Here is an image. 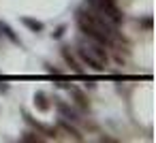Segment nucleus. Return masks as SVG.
Returning a JSON list of instances; mask_svg holds the SVG:
<instances>
[{
  "mask_svg": "<svg viewBox=\"0 0 156 143\" xmlns=\"http://www.w3.org/2000/svg\"><path fill=\"white\" fill-rule=\"evenodd\" d=\"M77 26L83 32V37L94 39L103 45H113L118 39V26L111 24L109 19H105L103 15H98L88 5L77 11Z\"/></svg>",
  "mask_w": 156,
  "mask_h": 143,
  "instance_id": "1",
  "label": "nucleus"
},
{
  "mask_svg": "<svg viewBox=\"0 0 156 143\" xmlns=\"http://www.w3.org/2000/svg\"><path fill=\"white\" fill-rule=\"evenodd\" d=\"M77 56L81 58L83 64H88L96 73H103L105 66H107V62H109L105 45L98 43V41H94V39H81L77 43Z\"/></svg>",
  "mask_w": 156,
  "mask_h": 143,
  "instance_id": "2",
  "label": "nucleus"
},
{
  "mask_svg": "<svg viewBox=\"0 0 156 143\" xmlns=\"http://www.w3.org/2000/svg\"><path fill=\"white\" fill-rule=\"evenodd\" d=\"M86 5L90 9H94L98 15H103L105 19H109L111 24H115V26H120L122 19H124L122 11L115 5V0H86Z\"/></svg>",
  "mask_w": 156,
  "mask_h": 143,
  "instance_id": "3",
  "label": "nucleus"
},
{
  "mask_svg": "<svg viewBox=\"0 0 156 143\" xmlns=\"http://www.w3.org/2000/svg\"><path fill=\"white\" fill-rule=\"evenodd\" d=\"M66 90H69L73 103H75L81 111H88V109H90V98H88V94H86L83 90H79V88H75V85H69Z\"/></svg>",
  "mask_w": 156,
  "mask_h": 143,
  "instance_id": "4",
  "label": "nucleus"
},
{
  "mask_svg": "<svg viewBox=\"0 0 156 143\" xmlns=\"http://www.w3.org/2000/svg\"><path fill=\"white\" fill-rule=\"evenodd\" d=\"M54 100H56V107H58V113H60L62 120H66V122H79V115H77L75 109H71V105H66L60 98H54Z\"/></svg>",
  "mask_w": 156,
  "mask_h": 143,
  "instance_id": "5",
  "label": "nucleus"
},
{
  "mask_svg": "<svg viewBox=\"0 0 156 143\" xmlns=\"http://www.w3.org/2000/svg\"><path fill=\"white\" fill-rule=\"evenodd\" d=\"M60 54H62V58L66 60V64L71 66V71H73V73H77V75H81V66H79L77 58L71 54V47H69V45H62V47H60Z\"/></svg>",
  "mask_w": 156,
  "mask_h": 143,
  "instance_id": "6",
  "label": "nucleus"
},
{
  "mask_svg": "<svg viewBox=\"0 0 156 143\" xmlns=\"http://www.w3.org/2000/svg\"><path fill=\"white\" fill-rule=\"evenodd\" d=\"M34 107L41 111V113H47L49 109H51V100H49V96L45 94V92H34Z\"/></svg>",
  "mask_w": 156,
  "mask_h": 143,
  "instance_id": "7",
  "label": "nucleus"
},
{
  "mask_svg": "<svg viewBox=\"0 0 156 143\" xmlns=\"http://www.w3.org/2000/svg\"><path fill=\"white\" fill-rule=\"evenodd\" d=\"M22 24H24L30 32H34V34H39V32L45 30V24H43V22H39V19H34V17H28V15L22 17Z\"/></svg>",
  "mask_w": 156,
  "mask_h": 143,
  "instance_id": "8",
  "label": "nucleus"
},
{
  "mask_svg": "<svg viewBox=\"0 0 156 143\" xmlns=\"http://www.w3.org/2000/svg\"><path fill=\"white\" fill-rule=\"evenodd\" d=\"M0 34H5V37H7V39H9V41L13 43V45H22L20 37H17V34L13 32V28H11V26H9L7 22H0Z\"/></svg>",
  "mask_w": 156,
  "mask_h": 143,
  "instance_id": "9",
  "label": "nucleus"
},
{
  "mask_svg": "<svg viewBox=\"0 0 156 143\" xmlns=\"http://www.w3.org/2000/svg\"><path fill=\"white\" fill-rule=\"evenodd\" d=\"M60 128L69 134V137H73L75 141H81V134H79V130H75L71 124H66V120H60Z\"/></svg>",
  "mask_w": 156,
  "mask_h": 143,
  "instance_id": "10",
  "label": "nucleus"
},
{
  "mask_svg": "<svg viewBox=\"0 0 156 143\" xmlns=\"http://www.w3.org/2000/svg\"><path fill=\"white\" fill-rule=\"evenodd\" d=\"M22 141H30V143H41V141H43V137H39V132H37V130H26V132L22 134Z\"/></svg>",
  "mask_w": 156,
  "mask_h": 143,
  "instance_id": "11",
  "label": "nucleus"
},
{
  "mask_svg": "<svg viewBox=\"0 0 156 143\" xmlns=\"http://www.w3.org/2000/svg\"><path fill=\"white\" fill-rule=\"evenodd\" d=\"M137 24H139L141 28H145V30L150 32V30H152V15H145L143 19H137Z\"/></svg>",
  "mask_w": 156,
  "mask_h": 143,
  "instance_id": "12",
  "label": "nucleus"
},
{
  "mask_svg": "<svg viewBox=\"0 0 156 143\" xmlns=\"http://www.w3.org/2000/svg\"><path fill=\"white\" fill-rule=\"evenodd\" d=\"M64 32H66V24H60V26L51 32V39H56V41H58V39H62V37H64Z\"/></svg>",
  "mask_w": 156,
  "mask_h": 143,
  "instance_id": "13",
  "label": "nucleus"
},
{
  "mask_svg": "<svg viewBox=\"0 0 156 143\" xmlns=\"http://www.w3.org/2000/svg\"><path fill=\"white\" fill-rule=\"evenodd\" d=\"M45 68H47V73H51V75H56V77H62V73L54 66V64H49V62H45Z\"/></svg>",
  "mask_w": 156,
  "mask_h": 143,
  "instance_id": "14",
  "label": "nucleus"
},
{
  "mask_svg": "<svg viewBox=\"0 0 156 143\" xmlns=\"http://www.w3.org/2000/svg\"><path fill=\"white\" fill-rule=\"evenodd\" d=\"M0 39H2V34H0Z\"/></svg>",
  "mask_w": 156,
  "mask_h": 143,
  "instance_id": "15",
  "label": "nucleus"
}]
</instances>
